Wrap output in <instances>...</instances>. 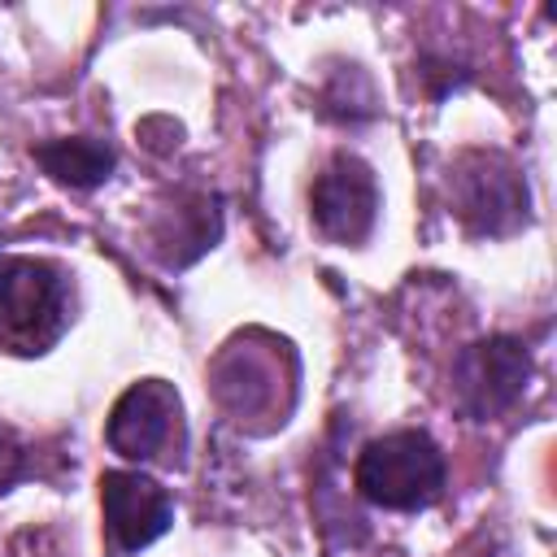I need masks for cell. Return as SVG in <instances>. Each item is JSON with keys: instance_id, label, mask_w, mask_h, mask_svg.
<instances>
[{"instance_id": "3", "label": "cell", "mask_w": 557, "mask_h": 557, "mask_svg": "<svg viewBox=\"0 0 557 557\" xmlns=\"http://www.w3.org/2000/svg\"><path fill=\"white\" fill-rule=\"evenodd\" d=\"M448 191L457 218L479 239H500L531 222L527 174L505 152H487V148L461 152L448 170Z\"/></svg>"}, {"instance_id": "11", "label": "cell", "mask_w": 557, "mask_h": 557, "mask_svg": "<svg viewBox=\"0 0 557 557\" xmlns=\"http://www.w3.org/2000/svg\"><path fill=\"white\" fill-rule=\"evenodd\" d=\"M22 474H30V461H26V444L9 431V426H0V492H9Z\"/></svg>"}, {"instance_id": "8", "label": "cell", "mask_w": 557, "mask_h": 557, "mask_svg": "<svg viewBox=\"0 0 557 557\" xmlns=\"http://www.w3.org/2000/svg\"><path fill=\"white\" fill-rule=\"evenodd\" d=\"M30 157L44 165L48 178L65 183V187H100L113 174V148L104 139L91 135H65V139H44L30 148Z\"/></svg>"}, {"instance_id": "2", "label": "cell", "mask_w": 557, "mask_h": 557, "mask_svg": "<svg viewBox=\"0 0 557 557\" xmlns=\"http://www.w3.org/2000/svg\"><path fill=\"white\" fill-rule=\"evenodd\" d=\"M444 483H448V466L440 444L426 431L379 435L357 453V466H352L357 496L396 513L431 509L444 496Z\"/></svg>"}, {"instance_id": "7", "label": "cell", "mask_w": 557, "mask_h": 557, "mask_svg": "<svg viewBox=\"0 0 557 557\" xmlns=\"http://www.w3.org/2000/svg\"><path fill=\"white\" fill-rule=\"evenodd\" d=\"M100 509H104V540L113 557H131L157 544L174 522L170 492L144 470H104Z\"/></svg>"}, {"instance_id": "6", "label": "cell", "mask_w": 557, "mask_h": 557, "mask_svg": "<svg viewBox=\"0 0 557 557\" xmlns=\"http://www.w3.org/2000/svg\"><path fill=\"white\" fill-rule=\"evenodd\" d=\"M313 226L335 244H366L379 222V183L370 161L357 152H335L309 191Z\"/></svg>"}, {"instance_id": "10", "label": "cell", "mask_w": 557, "mask_h": 557, "mask_svg": "<svg viewBox=\"0 0 557 557\" xmlns=\"http://www.w3.org/2000/svg\"><path fill=\"white\" fill-rule=\"evenodd\" d=\"M322 113L335 122H366L374 117V83L361 65H339L322 91Z\"/></svg>"}, {"instance_id": "5", "label": "cell", "mask_w": 557, "mask_h": 557, "mask_svg": "<svg viewBox=\"0 0 557 557\" xmlns=\"http://www.w3.org/2000/svg\"><path fill=\"white\" fill-rule=\"evenodd\" d=\"M104 440L117 457L126 461H157L183 448V400L174 392V383L165 379H139L131 383L104 422Z\"/></svg>"}, {"instance_id": "9", "label": "cell", "mask_w": 557, "mask_h": 557, "mask_svg": "<svg viewBox=\"0 0 557 557\" xmlns=\"http://www.w3.org/2000/svg\"><path fill=\"white\" fill-rule=\"evenodd\" d=\"M218 235H222L218 196H191V200H178L165 226H157V248H161V261L178 270V265H191L205 248H213Z\"/></svg>"}, {"instance_id": "1", "label": "cell", "mask_w": 557, "mask_h": 557, "mask_svg": "<svg viewBox=\"0 0 557 557\" xmlns=\"http://www.w3.org/2000/svg\"><path fill=\"white\" fill-rule=\"evenodd\" d=\"M74 292L70 274L48 257H0V348L17 357L48 352L65 331Z\"/></svg>"}, {"instance_id": "4", "label": "cell", "mask_w": 557, "mask_h": 557, "mask_svg": "<svg viewBox=\"0 0 557 557\" xmlns=\"http://www.w3.org/2000/svg\"><path fill=\"white\" fill-rule=\"evenodd\" d=\"M531 383V348L513 335H487L457 352L453 361V405L470 422H492L509 413Z\"/></svg>"}]
</instances>
